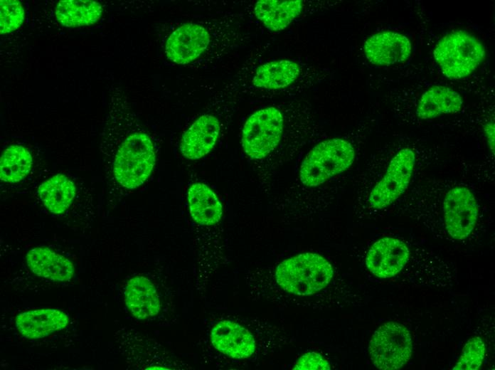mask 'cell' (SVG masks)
Wrapping results in <instances>:
<instances>
[{"label":"cell","mask_w":495,"mask_h":370,"mask_svg":"<svg viewBox=\"0 0 495 370\" xmlns=\"http://www.w3.org/2000/svg\"><path fill=\"white\" fill-rule=\"evenodd\" d=\"M110 95L102 139L105 154L115 181L122 188L132 190L142 185L151 174L156 163L155 149L123 90L115 88Z\"/></svg>","instance_id":"cell-1"},{"label":"cell","mask_w":495,"mask_h":370,"mask_svg":"<svg viewBox=\"0 0 495 370\" xmlns=\"http://www.w3.org/2000/svg\"><path fill=\"white\" fill-rule=\"evenodd\" d=\"M334 269L323 256L304 253L282 261L276 268L277 285L284 291L300 296L313 295L331 282Z\"/></svg>","instance_id":"cell-2"},{"label":"cell","mask_w":495,"mask_h":370,"mask_svg":"<svg viewBox=\"0 0 495 370\" xmlns=\"http://www.w3.org/2000/svg\"><path fill=\"white\" fill-rule=\"evenodd\" d=\"M354 159L355 150L348 141L341 138L322 141L302 161L299 180L307 186H319L348 169Z\"/></svg>","instance_id":"cell-3"},{"label":"cell","mask_w":495,"mask_h":370,"mask_svg":"<svg viewBox=\"0 0 495 370\" xmlns=\"http://www.w3.org/2000/svg\"><path fill=\"white\" fill-rule=\"evenodd\" d=\"M485 56L483 44L464 31H454L443 36L433 51L436 63L449 79L469 75L483 62Z\"/></svg>","instance_id":"cell-4"},{"label":"cell","mask_w":495,"mask_h":370,"mask_svg":"<svg viewBox=\"0 0 495 370\" xmlns=\"http://www.w3.org/2000/svg\"><path fill=\"white\" fill-rule=\"evenodd\" d=\"M284 115L277 107L260 109L252 114L244 124L241 143L245 154L262 159L280 145L284 130Z\"/></svg>","instance_id":"cell-5"},{"label":"cell","mask_w":495,"mask_h":370,"mask_svg":"<svg viewBox=\"0 0 495 370\" xmlns=\"http://www.w3.org/2000/svg\"><path fill=\"white\" fill-rule=\"evenodd\" d=\"M373 365L382 370H396L403 367L412 352V340L407 327L400 323L388 322L373 333L368 346Z\"/></svg>","instance_id":"cell-6"},{"label":"cell","mask_w":495,"mask_h":370,"mask_svg":"<svg viewBox=\"0 0 495 370\" xmlns=\"http://www.w3.org/2000/svg\"><path fill=\"white\" fill-rule=\"evenodd\" d=\"M415 164L412 149H400L390 161L385 174L373 186L369 196L370 206L382 209L395 202L406 191Z\"/></svg>","instance_id":"cell-7"},{"label":"cell","mask_w":495,"mask_h":370,"mask_svg":"<svg viewBox=\"0 0 495 370\" xmlns=\"http://www.w3.org/2000/svg\"><path fill=\"white\" fill-rule=\"evenodd\" d=\"M445 228L454 240H462L473 231L477 221L479 206L473 193L466 186L450 189L442 202Z\"/></svg>","instance_id":"cell-8"},{"label":"cell","mask_w":495,"mask_h":370,"mask_svg":"<svg viewBox=\"0 0 495 370\" xmlns=\"http://www.w3.org/2000/svg\"><path fill=\"white\" fill-rule=\"evenodd\" d=\"M211 42L208 30L195 23H183L169 36L165 53L174 63L186 65L201 56Z\"/></svg>","instance_id":"cell-9"},{"label":"cell","mask_w":495,"mask_h":370,"mask_svg":"<svg viewBox=\"0 0 495 370\" xmlns=\"http://www.w3.org/2000/svg\"><path fill=\"white\" fill-rule=\"evenodd\" d=\"M410 250L401 240L385 237L376 241L366 258L368 270L380 278H389L398 275L407 265Z\"/></svg>","instance_id":"cell-10"},{"label":"cell","mask_w":495,"mask_h":370,"mask_svg":"<svg viewBox=\"0 0 495 370\" xmlns=\"http://www.w3.org/2000/svg\"><path fill=\"white\" fill-rule=\"evenodd\" d=\"M363 51L371 63L389 66L407 60L412 53V44L406 36L386 31L369 36L364 43Z\"/></svg>","instance_id":"cell-11"},{"label":"cell","mask_w":495,"mask_h":370,"mask_svg":"<svg viewBox=\"0 0 495 370\" xmlns=\"http://www.w3.org/2000/svg\"><path fill=\"white\" fill-rule=\"evenodd\" d=\"M220 131L219 120L212 114H203L183 134L180 150L189 159H198L215 147Z\"/></svg>","instance_id":"cell-12"},{"label":"cell","mask_w":495,"mask_h":370,"mask_svg":"<svg viewBox=\"0 0 495 370\" xmlns=\"http://www.w3.org/2000/svg\"><path fill=\"white\" fill-rule=\"evenodd\" d=\"M213 346L233 359H246L253 354L255 341L252 334L242 325L228 320L216 323L211 332Z\"/></svg>","instance_id":"cell-13"},{"label":"cell","mask_w":495,"mask_h":370,"mask_svg":"<svg viewBox=\"0 0 495 370\" xmlns=\"http://www.w3.org/2000/svg\"><path fill=\"white\" fill-rule=\"evenodd\" d=\"M68 322V316L63 311L39 309L18 314L16 318V326L25 338L40 339L64 329Z\"/></svg>","instance_id":"cell-14"},{"label":"cell","mask_w":495,"mask_h":370,"mask_svg":"<svg viewBox=\"0 0 495 370\" xmlns=\"http://www.w3.org/2000/svg\"><path fill=\"white\" fill-rule=\"evenodd\" d=\"M26 262L33 273L53 281H69L75 272L70 260L47 247L31 249L26 254Z\"/></svg>","instance_id":"cell-15"},{"label":"cell","mask_w":495,"mask_h":370,"mask_svg":"<svg viewBox=\"0 0 495 370\" xmlns=\"http://www.w3.org/2000/svg\"><path fill=\"white\" fill-rule=\"evenodd\" d=\"M124 300L132 315L139 319L154 317L160 311V300L154 285L142 275L133 277L128 281Z\"/></svg>","instance_id":"cell-16"},{"label":"cell","mask_w":495,"mask_h":370,"mask_svg":"<svg viewBox=\"0 0 495 370\" xmlns=\"http://www.w3.org/2000/svg\"><path fill=\"white\" fill-rule=\"evenodd\" d=\"M301 73V65L295 61L272 60L258 66L253 73L251 82L257 88L283 90L295 83Z\"/></svg>","instance_id":"cell-17"},{"label":"cell","mask_w":495,"mask_h":370,"mask_svg":"<svg viewBox=\"0 0 495 370\" xmlns=\"http://www.w3.org/2000/svg\"><path fill=\"white\" fill-rule=\"evenodd\" d=\"M187 199L190 215L198 226H215L221 219L223 206L216 194L201 182L192 184Z\"/></svg>","instance_id":"cell-18"},{"label":"cell","mask_w":495,"mask_h":370,"mask_svg":"<svg viewBox=\"0 0 495 370\" xmlns=\"http://www.w3.org/2000/svg\"><path fill=\"white\" fill-rule=\"evenodd\" d=\"M462 106V97L457 91L447 86L435 85L422 95L415 112L418 118L426 120L442 115L457 113Z\"/></svg>","instance_id":"cell-19"},{"label":"cell","mask_w":495,"mask_h":370,"mask_svg":"<svg viewBox=\"0 0 495 370\" xmlns=\"http://www.w3.org/2000/svg\"><path fill=\"white\" fill-rule=\"evenodd\" d=\"M302 0H260L254 6L257 18L270 31L287 28L303 11Z\"/></svg>","instance_id":"cell-20"},{"label":"cell","mask_w":495,"mask_h":370,"mask_svg":"<svg viewBox=\"0 0 495 370\" xmlns=\"http://www.w3.org/2000/svg\"><path fill=\"white\" fill-rule=\"evenodd\" d=\"M38 194L50 212L60 214L71 205L75 196V186L65 174H57L38 186Z\"/></svg>","instance_id":"cell-21"},{"label":"cell","mask_w":495,"mask_h":370,"mask_svg":"<svg viewBox=\"0 0 495 370\" xmlns=\"http://www.w3.org/2000/svg\"><path fill=\"white\" fill-rule=\"evenodd\" d=\"M55 18L65 27L92 25L100 18L101 4L92 0H62L55 8Z\"/></svg>","instance_id":"cell-22"},{"label":"cell","mask_w":495,"mask_h":370,"mask_svg":"<svg viewBox=\"0 0 495 370\" xmlns=\"http://www.w3.org/2000/svg\"><path fill=\"white\" fill-rule=\"evenodd\" d=\"M32 165L33 158L26 147L10 145L1 156L0 179L9 183L18 182L28 174Z\"/></svg>","instance_id":"cell-23"},{"label":"cell","mask_w":495,"mask_h":370,"mask_svg":"<svg viewBox=\"0 0 495 370\" xmlns=\"http://www.w3.org/2000/svg\"><path fill=\"white\" fill-rule=\"evenodd\" d=\"M486 347L483 340L479 337L469 339L464 344L454 370H477L479 369L484 359Z\"/></svg>","instance_id":"cell-24"},{"label":"cell","mask_w":495,"mask_h":370,"mask_svg":"<svg viewBox=\"0 0 495 370\" xmlns=\"http://www.w3.org/2000/svg\"><path fill=\"white\" fill-rule=\"evenodd\" d=\"M0 33L5 34L16 30L24 19V9L17 0L0 1Z\"/></svg>","instance_id":"cell-25"},{"label":"cell","mask_w":495,"mask_h":370,"mask_svg":"<svg viewBox=\"0 0 495 370\" xmlns=\"http://www.w3.org/2000/svg\"><path fill=\"white\" fill-rule=\"evenodd\" d=\"M330 365L321 354L310 352L302 355L296 362L293 369H330Z\"/></svg>","instance_id":"cell-26"},{"label":"cell","mask_w":495,"mask_h":370,"mask_svg":"<svg viewBox=\"0 0 495 370\" xmlns=\"http://www.w3.org/2000/svg\"><path fill=\"white\" fill-rule=\"evenodd\" d=\"M484 133L490 151L494 154L495 127L493 122H487L484 127Z\"/></svg>","instance_id":"cell-27"}]
</instances>
